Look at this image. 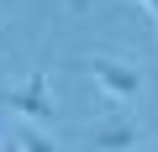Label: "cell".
Here are the masks:
<instances>
[{"label":"cell","instance_id":"cell-1","mask_svg":"<svg viewBox=\"0 0 158 152\" xmlns=\"http://www.w3.org/2000/svg\"><path fill=\"white\" fill-rule=\"evenodd\" d=\"M90 73H95V84H100V95H106V105H127L137 89H142V73L132 68V63H121V58H90Z\"/></svg>","mask_w":158,"mask_h":152},{"label":"cell","instance_id":"cell-2","mask_svg":"<svg viewBox=\"0 0 158 152\" xmlns=\"http://www.w3.org/2000/svg\"><path fill=\"white\" fill-rule=\"evenodd\" d=\"M6 105L16 110V115H27V121H53V95H48V68H37V73H27V79L6 95Z\"/></svg>","mask_w":158,"mask_h":152},{"label":"cell","instance_id":"cell-3","mask_svg":"<svg viewBox=\"0 0 158 152\" xmlns=\"http://www.w3.org/2000/svg\"><path fill=\"white\" fill-rule=\"evenodd\" d=\"M90 147L95 152H132L137 147V126L121 121V110H111L100 126H90Z\"/></svg>","mask_w":158,"mask_h":152},{"label":"cell","instance_id":"cell-4","mask_svg":"<svg viewBox=\"0 0 158 152\" xmlns=\"http://www.w3.org/2000/svg\"><path fill=\"white\" fill-rule=\"evenodd\" d=\"M16 147H21V152H53L48 136H16Z\"/></svg>","mask_w":158,"mask_h":152},{"label":"cell","instance_id":"cell-5","mask_svg":"<svg viewBox=\"0 0 158 152\" xmlns=\"http://www.w3.org/2000/svg\"><path fill=\"white\" fill-rule=\"evenodd\" d=\"M0 152H21V147H16V136H6V142H0Z\"/></svg>","mask_w":158,"mask_h":152},{"label":"cell","instance_id":"cell-6","mask_svg":"<svg viewBox=\"0 0 158 152\" xmlns=\"http://www.w3.org/2000/svg\"><path fill=\"white\" fill-rule=\"evenodd\" d=\"M142 6H148V11H153V21H158V0H142Z\"/></svg>","mask_w":158,"mask_h":152}]
</instances>
